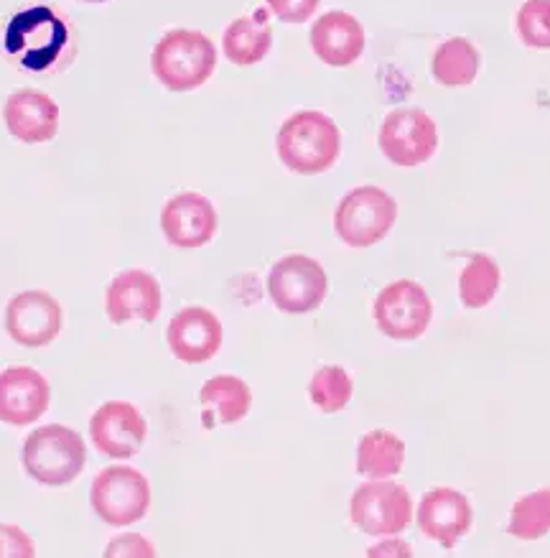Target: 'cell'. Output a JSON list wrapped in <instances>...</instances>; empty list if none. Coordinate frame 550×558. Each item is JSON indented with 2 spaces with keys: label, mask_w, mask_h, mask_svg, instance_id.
<instances>
[{
  "label": "cell",
  "mask_w": 550,
  "mask_h": 558,
  "mask_svg": "<svg viewBox=\"0 0 550 558\" xmlns=\"http://www.w3.org/2000/svg\"><path fill=\"white\" fill-rule=\"evenodd\" d=\"M278 158L285 169L301 177L329 171L342 154V133L334 120L319 110H301L281 125L276 135Z\"/></svg>",
  "instance_id": "cell-1"
},
{
  "label": "cell",
  "mask_w": 550,
  "mask_h": 558,
  "mask_svg": "<svg viewBox=\"0 0 550 558\" xmlns=\"http://www.w3.org/2000/svg\"><path fill=\"white\" fill-rule=\"evenodd\" d=\"M375 324L390 339H418L433 319V301L418 281H393L378 293L372 306Z\"/></svg>",
  "instance_id": "cell-9"
},
{
  "label": "cell",
  "mask_w": 550,
  "mask_h": 558,
  "mask_svg": "<svg viewBox=\"0 0 550 558\" xmlns=\"http://www.w3.org/2000/svg\"><path fill=\"white\" fill-rule=\"evenodd\" d=\"M354 396V383L344 367L323 365L308 383V398L321 413H339Z\"/></svg>",
  "instance_id": "cell-26"
},
{
  "label": "cell",
  "mask_w": 550,
  "mask_h": 558,
  "mask_svg": "<svg viewBox=\"0 0 550 558\" xmlns=\"http://www.w3.org/2000/svg\"><path fill=\"white\" fill-rule=\"evenodd\" d=\"M51 388L39 369L13 365L0 373V421L9 426H32L49 411Z\"/></svg>",
  "instance_id": "cell-13"
},
{
  "label": "cell",
  "mask_w": 550,
  "mask_h": 558,
  "mask_svg": "<svg viewBox=\"0 0 550 558\" xmlns=\"http://www.w3.org/2000/svg\"><path fill=\"white\" fill-rule=\"evenodd\" d=\"M398 202L380 186L365 184L344 194L334 213V232L344 245L370 247L393 230Z\"/></svg>",
  "instance_id": "cell-5"
},
{
  "label": "cell",
  "mask_w": 550,
  "mask_h": 558,
  "mask_svg": "<svg viewBox=\"0 0 550 558\" xmlns=\"http://www.w3.org/2000/svg\"><path fill=\"white\" fill-rule=\"evenodd\" d=\"M474 510L466 495L451 487H436L424 495L418 508V525L426 538L451 550L472 531Z\"/></svg>",
  "instance_id": "cell-17"
},
{
  "label": "cell",
  "mask_w": 550,
  "mask_h": 558,
  "mask_svg": "<svg viewBox=\"0 0 550 558\" xmlns=\"http://www.w3.org/2000/svg\"><path fill=\"white\" fill-rule=\"evenodd\" d=\"M508 531L520 541H538L550 531V487L520 497L510 510Z\"/></svg>",
  "instance_id": "cell-25"
},
{
  "label": "cell",
  "mask_w": 550,
  "mask_h": 558,
  "mask_svg": "<svg viewBox=\"0 0 550 558\" xmlns=\"http://www.w3.org/2000/svg\"><path fill=\"white\" fill-rule=\"evenodd\" d=\"M217 49L207 34L173 28L163 34L150 54L154 77L171 93H192L215 74Z\"/></svg>",
  "instance_id": "cell-2"
},
{
  "label": "cell",
  "mask_w": 550,
  "mask_h": 558,
  "mask_svg": "<svg viewBox=\"0 0 550 558\" xmlns=\"http://www.w3.org/2000/svg\"><path fill=\"white\" fill-rule=\"evenodd\" d=\"M378 143L390 163L411 169V166L426 163L436 154L439 131L426 110L401 108L382 120Z\"/></svg>",
  "instance_id": "cell-10"
},
{
  "label": "cell",
  "mask_w": 550,
  "mask_h": 558,
  "mask_svg": "<svg viewBox=\"0 0 550 558\" xmlns=\"http://www.w3.org/2000/svg\"><path fill=\"white\" fill-rule=\"evenodd\" d=\"M352 523L367 535H398L411 525L413 500L403 485L372 480L354 489L350 500Z\"/></svg>",
  "instance_id": "cell-7"
},
{
  "label": "cell",
  "mask_w": 550,
  "mask_h": 558,
  "mask_svg": "<svg viewBox=\"0 0 550 558\" xmlns=\"http://www.w3.org/2000/svg\"><path fill=\"white\" fill-rule=\"evenodd\" d=\"M520 41L530 49H550V0H525L515 16Z\"/></svg>",
  "instance_id": "cell-27"
},
{
  "label": "cell",
  "mask_w": 550,
  "mask_h": 558,
  "mask_svg": "<svg viewBox=\"0 0 550 558\" xmlns=\"http://www.w3.org/2000/svg\"><path fill=\"white\" fill-rule=\"evenodd\" d=\"M161 230L173 247H201L217 235V209L197 192L176 194L161 209Z\"/></svg>",
  "instance_id": "cell-16"
},
{
  "label": "cell",
  "mask_w": 550,
  "mask_h": 558,
  "mask_svg": "<svg viewBox=\"0 0 550 558\" xmlns=\"http://www.w3.org/2000/svg\"><path fill=\"white\" fill-rule=\"evenodd\" d=\"M85 3H108V0H85Z\"/></svg>",
  "instance_id": "cell-32"
},
{
  "label": "cell",
  "mask_w": 550,
  "mask_h": 558,
  "mask_svg": "<svg viewBox=\"0 0 550 558\" xmlns=\"http://www.w3.org/2000/svg\"><path fill=\"white\" fill-rule=\"evenodd\" d=\"M105 556H108V558H115V556L150 558V556H156V548L150 546V543L143 538V535L125 533V535H118V538L110 541V546H108V550H105Z\"/></svg>",
  "instance_id": "cell-30"
},
{
  "label": "cell",
  "mask_w": 550,
  "mask_h": 558,
  "mask_svg": "<svg viewBox=\"0 0 550 558\" xmlns=\"http://www.w3.org/2000/svg\"><path fill=\"white\" fill-rule=\"evenodd\" d=\"M59 105L41 89H19L3 105L5 128L13 138L28 146L49 143L59 133Z\"/></svg>",
  "instance_id": "cell-18"
},
{
  "label": "cell",
  "mask_w": 550,
  "mask_h": 558,
  "mask_svg": "<svg viewBox=\"0 0 550 558\" xmlns=\"http://www.w3.org/2000/svg\"><path fill=\"white\" fill-rule=\"evenodd\" d=\"M66 47H70V26L49 5H34L16 13L5 28V51L19 59L24 70H54Z\"/></svg>",
  "instance_id": "cell-3"
},
{
  "label": "cell",
  "mask_w": 550,
  "mask_h": 558,
  "mask_svg": "<svg viewBox=\"0 0 550 558\" xmlns=\"http://www.w3.org/2000/svg\"><path fill=\"white\" fill-rule=\"evenodd\" d=\"M161 283L140 268L118 274L105 291V312L115 327H123L127 322L154 324L161 314Z\"/></svg>",
  "instance_id": "cell-12"
},
{
  "label": "cell",
  "mask_w": 550,
  "mask_h": 558,
  "mask_svg": "<svg viewBox=\"0 0 550 558\" xmlns=\"http://www.w3.org/2000/svg\"><path fill=\"white\" fill-rule=\"evenodd\" d=\"M171 354L186 365L209 362L222 347V322L205 306H186L166 329Z\"/></svg>",
  "instance_id": "cell-15"
},
{
  "label": "cell",
  "mask_w": 550,
  "mask_h": 558,
  "mask_svg": "<svg viewBox=\"0 0 550 558\" xmlns=\"http://www.w3.org/2000/svg\"><path fill=\"white\" fill-rule=\"evenodd\" d=\"M89 436L105 457L131 459L146 441L148 424L133 403L108 401L89 418Z\"/></svg>",
  "instance_id": "cell-14"
},
{
  "label": "cell",
  "mask_w": 550,
  "mask_h": 558,
  "mask_svg": "<svg viewBox=\"0 0 550 558\" xmlns=\"http://www.w3.org/2000/svg\"><path fill=\"white\" fill-rule=\"evenodd\" d=\"M405 464V444L386 428H375L357 444V472L367 480H390Z\"/></svg>",
  "instance_id": "cell-22"
},
{
  "label": "cell",
  "mask_w": 550,
  "mask_h": 558,
  "mask_svg": "<svg viewBox=\"0 0 550 558\" xmlns=\"http://www.w3.org/2000/svg\"><path fill=\"white\" fill-rule=\"evenodd\" d=\"M273 47V28L268 24V11L258 9L253 16H240L224 28L222 51L228 62L253 66L268 57Z\"/></svg>",
  "instance_id": "cell-20"
},
{
  "label": "cell",
  "mask_w": 550,
  "mask_h": 558,
  "mask_svg": "<svg viewBox=\"0 0 550 558\" xmlns=\"http://www.w3.org/2000/svg\"><path fill=\"white\" fill-rule=\"evenodd\" d=\"M199 401L205 405L207 424H240L253 409V393L245 380L235 375H217L201 386Z\"/></svg>",
  "instance_id": "cell-21"
},
{
  "label": "cell",
  "mask_w": 550,
  "mask_h": 558,
  "mask_svg": "<svg viewBox=\"0 0 550 558\" xmlns=\"http://www.w3.org/2000/svg\"><path fill=\"white\" fill-rule=\"evenodd\" d=\"M314 54L329 66H350L365 51V28L352 13L329 11L311 28Z\"/></svg>",
  "instance_id": "cell-19"
},
{
  "label": "cell",
  "mask_w": 550,
  "mask_h": 558,
  "mask_svg": "<svg viewBox=\"0 0 550 558\" xmlns=\"http://www.w3.org/2000/svg\"><path fill=\"white\" fill-rule=\"evenodd\" d=\"M500 283L502 274L494 258L477 253L459 276V296H462V304L466 308H485L497 296Z\"/></svg>",
  "instance_id": "cell-24"
},
{
  "label": "cell",
  "mask_w": 550,
  "mask_h": 558,
  "mask_svg": "<svg viewBox=\"0 0 550 558\" xmlns=\"http://www.w3.org/2000/svg\"><path fill=\"white\" fill-rule=\"evenodd\" d=\"M329 278L319 260L308 255H285L270 268L268 293L273 304L285 314H308L327 299Z\"/></svg>",
  "instance_id": "cell-8"
},
{
  "label": "cell",
  "mask_w": 550,
  "mask_h": 558,
  "mask_svg": "<svg viewBox=\"0 0 550 558\" xmlns=\"http://www.w3.org/2000/svg\"><path fill=\"white\" fill-rule=\"evenodd\" d=\"M268 9L273 11L276 19L283 24H304L319 9L321 0H266Z\"/></svg>",
  "instance_id": "cell-29"
},
{
  "label": "cell",
  "mask_w": 550,
  "mask_h": 558,
  "mask_svg": "<svg viewBox=\"0 0 550 558\" xmlns=\"http://www.w3.org/2000/svg\"><path fill=\"white\" fill-rule=\"evenodd\" d=\"M89 502L102 523L125 527L146 518L150 508V485L133 466H105L93 480Z\"/></svg>",
  "instance_id": "cell-6"
},
{
  "label": "cell",
  "mask_w": 550,
  "mask_h": 558,
  "mask_svg": "<svg viewBox=\"0 0 550 558\" xmlns=\"http://www.w3.org/2000/svg\"><path fill=\"white\" fill-rule=\"evenodd\" d=\"M481 57L477 47L464 36H454V39L439 44L433 51L431 72L439 85L443 87H466L477 80Z\"/></svg>",
  "instance_id": "cell-23"
},
{
  "label": "cell",
  "mask_w": 550,
  "mask_h": 558,
  "mask_svg": "<svg viewBox=\"0 0 550 558\" xmlns=\"http://www.w3.org/2000/svg\"><path fill=\"white\" fill-rule=\"evenodd\" d=\"M24 470L47 487H64L74 482L87 464L85 439L70 426L49 424L36 428L24 441Z\"/></svg>",
  "instance_id": "cell-4"
},
{
  "label": "cell",
  "mask_w": 550,
  "mask_h": 558,
  "mask_svg": "<svg viewBox=\"0 0 550 558\" xmlns=\"http://www.w3.org/2000/svg\"><path fill=\"white\" fill-rule=\"evenodd\" d=\"M5 331L13 342L39 350L54 342L62 331V304L47 291H24L9 301Z\"/></svg>",
  "instance_id": "cell-11"
},
{
  "label": "cell",
  "mask_w": 550,
  "mask_h": 558,
  "mask_svg": "<svg viewBox=\"0 0 550 558\" xmlns=\"http://www.w3.org/2000/svg\"><path fill=\"white\" fill-rule=\"evenodd\" d=\"M367 556H370V558H378V556H413V548L403 541H388V543H378V546H372L370 550H367Z\"/></svg>",
  "instance_id": "cell-31"
},
{
  "label": "cell",
  "mask_w": 550,
  "mask_h": 558,
  "mask_svg": "<svg viewBox=\"0 0 550 558\" xmlns=\"http://www.w3.org/2000/svg\"><path fill=\"white\" fill-rule=\"evenodd\" d=\"M36 546L24 527L0 523V558H34Z\"/></svg>",
  "instance_id": "cell-28"
}]
</instances>
